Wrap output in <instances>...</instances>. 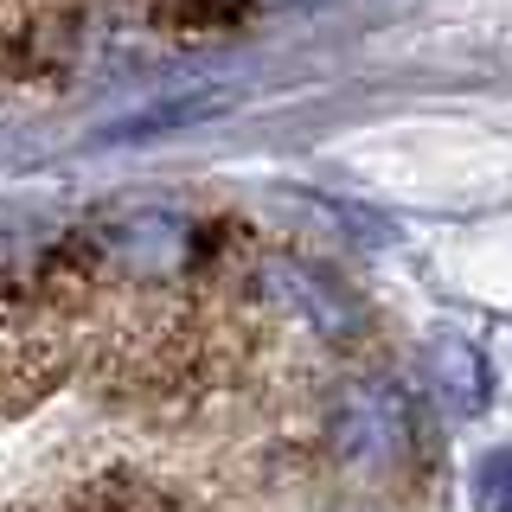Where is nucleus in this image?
<instances>
[{"instance_id":"f257e3e1","label":"nucleus","mask_w":512,"mask_h":512,"mask_svg":"<svg viewBox=\"0 0 512 512\" xmlns=\"http://www.w3.org/2000/svg\"><path fill=\"white\" fill-rule=\"evenodd\" d=\"M410 442V423H404V404H397L391 391H359L352 404L340 410V448L352 461H365V468H378V461H397Z\"/></svg>"}]
</instances>
